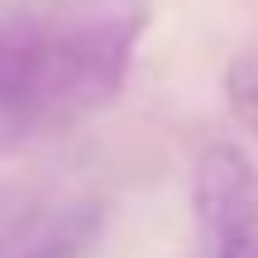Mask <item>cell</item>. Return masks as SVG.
I'll return each instance as SVG.
<instances>
[{
	"mask_svg": "<svg viewBox=\"0 0 258 258\" xmlns=\"http://www.w3.org/2000/svg\"><path fill=\"white\" fill-rule=\"evenodd\" d=\"M225 96H230V110L239 115V124H249L258 134V48H244L230 62V72H225Z\"/></svg>",
	"mask_w": 258,
	"mask_h": 258,
	"instance_id": "obj_4",
	"label": "cell"
},
{
	"mask_svg": "<svg viewBox=\"0 0 258 258\" xmlns=\"http://www.w3.org/2000/svg\"><path fill=\"white\" fill-rule=\"evenodd\" d=\"M105 211L91 196L43 201L0 230V258H86L101 239Z\"/></svg>",
	"mask_w": 258,
	"mask_h": 258,
	"instance_id": "obj_3",
	"label": "cell"
},
{
	"mask_svg": "<svg viewBox=\"0 0 258 258\" xmlns=\"http://www.w3.org/2000/svg\"><path fill=\"white\" fill-rule=\"evenodd\" d=\"M148 0L0 5V153L67 129L120 96Z\"/></svg>",
	"mask_w": 258,
	"mask_h": 258,
	"instance_id": "obj_1",
	"label": "cell"
},
{
	"mask_svg": "<svg viewBox=\"0 0 258 258\" xmlns=\"http://www.w3.org/2000/svg\"><path fill=\"white\" fill-rule=\"evenodd\" d=\"M206 258H258V167L234 144H211L191 172Z\"/></svg>",
	"mask_w": 258,
	"mask_h": 258,
	"instance_id": "obj_2",
	"label": "cell"
}]
</instances>
